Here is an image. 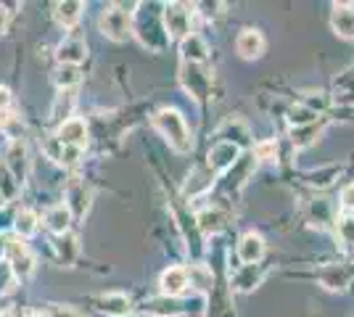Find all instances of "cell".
I'll return each mask as SVG.
<instances>
[{"label": "cell", "mask_w": 354, "mask_h": 317, "mask_svg": "<svg viewBox=\"0 0 354 317\" xmlns=\"http://www.w3.org/2000/svg\"><path fill=\"white\" fill-rule=\"evenodd\" d=\"M135 8H138L133 14L135 37L146 48H151V50H162V48L169 43V37H167V32H164L162 11H156L153 3H151V6H148V3H138Z\"/></svg>", "instance_id": "6da1fadb"}, {"label": "cell", "mask_w": 354, "mask_h": 317, "mask_svg": "<svg viewBox=\"0 0 354 317\" xmlns=\"http://www.w3.org/2000/svg\"><path fill=\"white\" fill-rule=\"evenodd\" d=\"M153 127L169 143V148L175 153H188L193 148L191 130H188V124H185L183 114L177 108H159L153 114Z\"/></svg>", "instance_id": "7a4b0ae2"}, {"label": "cell", "mask_w": 354, "mask_h": 317, "mask_svg": "<svg viewBox=\"0 0 354 317\" xmlns=\"http://www.w3.org/2000/svg\"><path fill=\"white\" fill-rule=\"evenodd\" d=\"M162 21L164 32L172 40H185L193 35V6L188 3H164L162 6Z\"/></svg>", "instance_id": "3957f363"}, {"label": "cell", "mask_w": 354, "mask_h": 317, "mask_svg": "<svg viewBox=\"0 0 354 317\" xmlns=\"http://www.w3.org/2000/svg\"><path fill=\"white\" fill-rule=\"evenodd\" d=\"M98 30L109 40L124 43L133 35V11H127V6H122V3L109 6V8H104L101 19H98Z\"/></svg>", "instance_id": "277c9868"}, {"label": "cell", "mask_w": 354, "mask_h": 317, "mask_svg": "<svg viewBox=\"0 0 354 317\" xmlns=\"http://www.w3.org/2000/svg\"><path fill=\"white\" fill-rule=\"evenodd\" d=\"M180 82H183L185 93H191L196 101H207L209 93H212V77L198 64H183L180 66Z\"/></svg>", "instance_id": "5b68a950"}, {"label": "cell", "mask_w": 354, "mask_h": 317, "mask_svg": "<svg viewBox=\"0 0 354 317\" xmlns=\"http://www.w3.org/2000/svg\"><path fill=\"white\" fill-rule=\"evenodd\" d=\"M64 198H66V201H64V206L72 211L74 220H82V217L90 211V198H93V193H90V188L85 185V180L72 177L69 185H66Z\"/></svg>", "instance_id": "8992f818"}, {"label": "cell", "mask_w": 354, "mask_h": 317, "mask_svg": "<svg viewBox=\"0 0 354 317\" xmlns=\"http://www.w3.org/2000/svg\"><path fill=\"white\" fill-rule=\"evenodd\" d=\"M95 304V309L98 312H104L109 317H127L133 312V302H130V296L127 294H122V291H109V294H101V296H95L93 299Z\"/></svg>", "instance_id": "52a82bcc"}, {"label": "cell", "mask_w": 354, "mask_h": 317, "mask_svg": "<svg viewBox=\"0 0 354 317\" xmlns=\"http://www.w3.org/2000/svg\"><path fill=\"white\" fill-rule=\"evenodd\" d=\"M56 140H59L61 146H69V148H85V143H88V124H85V119L72 117L64 124H59Z\"/></svg>", "instance_id": "ba28073f"}, {"label": "cell", "mask_w": 354, "mask_h": 317, "mask_svg": "<svg viewBox=\"0 0 354 317\" xmlns=\"http://www.w3.org/2000/svg\"><path fill=\"white\" fill-rule=\"evenodd\" d=\"M238 156H241V148H238L236 143H227V140H220L212 151H209V172H214V175H222V172H227L230 166L238 162Z\"/></svg>", "instance_id": "9c48e42d"}, {"label": "cell", "mask_w": 354, "mask_h": 317, "mask_svg": "<svg viewBox=\"0 0 354 317\" xmlns=\"http://www.w3.org/2000/svg\"><path fill=\"white\" fill-rule=\"evenodd\" d=\"M236 50H238V56L246 61L262 59V53H265V35L259 30H254V27L241 30V35H238V40H236Z\"/></svg>", "instance_id": "30bf717a"}, {"label": "cell", "mask_w": 354, "mask_h": 317, "mask_svg": "<svg viewBox=\"0 0 354 317\" xmlns=\"http://www.w3.org/2000/svg\"><path fill=\"white\" fill-rule=\"evenodd\" d=\"M159 288H162V296H183L188 288H191V278H188V270L185 267H167L159 278Z\"/></svg>", "instance_id": "8fae6325"}, {"label": "cell", "mask_w": 354, "mask_h": 317, "mask_svg": "<svg viewBox=\"0 0 354 317\" xmlns=\"http://www.w3.org/2000/svg\"><path fill=\"white\" fill-rule=\"evenodd\" d=\"M8 265H11L16 278H21V280H27L32 272H35V257L30 254L27 243L21 241L8 243Z\"/></svg>", "instance_id": "7c38bea8"}, {"label": "cell", "mask_w": 354, "mask_h": 317, "mask_svg": "<svg viewBox=\"0 0 354 317\" xmlns=\"http://www.w3.org/2000/svg\"><path fill=\"white\" fill-rule=\"evenodd\" d=\"M330 30L341 40H354V6L352 3H333L330 11Z\"/></svg>", "instance_id": "4fadbf2b"}, {"label": "cell", "mask_w": 354, "mask_h": 317, "mask_svg": "<svg viewBox=\"0 0 354 317\" xmlns=\"http://www.w3.org/2000/svg\"><path fill=\"white\" fill-rule=\"evenodd\" d=\"M265 238L259 233H243L241 236V241H238V259L243 265H259L262 257H265Z\"/></svg>", "instance_id": "5bb4252c"}, {"label": "cell", "mask_w": 354, "mask_h": 317, "mask_svg": "<svg viewBox=\"0 0 354 317\" xmlns=\"http://www.w3.org/2000/svg\"><path fill=\"white\" fill-rule=\"evenodd\" d=\"M88 59V43L77 40V37H66L59 48H56V61L61 66H80Z\"/></svg>", "instance_id": "9a60e30c"}, {"label": "cell", "mask_w": 354, "mask_h": 317, "mask_svg": "<svg viewBox=\"0 0 354 317\" xmlns=\"http://www.w3.org/2000/svg\"><path fill=\"white\" fill-rule=\"evenodd\" d=\"M265 275L267 272L262 270V265H241V267L233 272L230 283H233V288L241 291V294H249V291H254V288L265 280Z\"/></svg>", "instance_id": "2e32d148"}, {"label": "cell", "mask_w": 354, "mask_h": 317, "mask_svg": "<svg viewBox=\"0 0 354 317\" xmlns=\"http://www.w3.org/2000/svg\"><path fill=\"white\" fill-rule=\"evenodd\" d=\"M180 56H183V64H198V66H204L209 59L207 40L193 32L191 37H185V40L180 43Z\"/></svg>", "instance_id": "e0dca14e"}, {"label": "cell", "mask_w": 354, "mask_h": 317, "mask_svg": "<svg viewBox=\"0 0 354 317\" xmlns=\"http://www.w3.org/2000/svg\"><path fill=\"white\" fill-rule=\"evenodd\" d=\"M140 312L148 317H180L185 312V304L172 296H159V299H148Z\"/></svg>", "instance_id": "ac0fdd59"}, {"label": "cell", "mask_w": 354, "mask_h": 317, "mask_svg": "<svg viewBox=\"0 0 354 317\" xmlns=\"http://www.w3.org/2000/svg\"><path fill=\"white\" fill-rule=\"evenodd\" d=\"M85 14V3H80V0H64V3H56V21H59L64 30H72L80 24V19Z\"/></svg>", "instance_id": "d6986e66"}, {"label": "cell", "mask_w": 354, "mask_h": 317, "mask_svg": "<svg viewBox=\"0 0 354 317\" xmlns=\"http://www.w3.org/2000/svg\"><path fill=\"white\" fill-rule=\"evenodd\" d=\"M72 222H74L72 211L66 209L64 204H56V206H50V209L45 211V227L50 233H56V236H66Z\"/></svg>", "instance_id": "ffe728a7"}, {"label": "cell", "mask_w": 354, "mask_h": 317, "mask_svg": "<svg viewBox=\"0 0 354 317\" xmlns=\"http://www.w3.org/2000/svg\"><path fill=\"white\" fill-rule=\"evenodd\" d=\"M53 251H56V259L61 262V267H74V262L80 257V241L74 238L72 233L59 236L56 243H53Z\"/></svg>", "instance_id": "44dd1931"}, {"label": "cell", "mask_w": 354, "mask_h": 317, "mask_svg": "<svg viewBox=\"0 0 354 317\" xmlns=\"http://www.w3.org/2000/svg\"><path fill=\"white\" fill-rule=\"evenodd\" d=\"M74 106H77V95H74V90H59L56 101H53V106H50V119L59 122V124H64L66 119H72Z\"/></svg>", "instance_id": "7402d4cb"}, {"label": "cell", "mask_w": 354, "mask_h": 317, "mask_svg": "<svg viewBox=\"0 0 354 317\" xmlns=\"http://www.w3.org/2000/svg\"><path fill=\"white\" fill-rule=\"evenodd\" d=\"M317 280L325 288H330V291H344V288L349 286V275L339 265H325V267H320L317 270Z\"/></svg>", "instance_id": "603a6c76"}, {"label": "cell", "mask_w": 354, "mask_h": 317, "mask_svg": "<svg viewBox=\"0 0 354 317\" xmlns=\"http://www.w3.org/2000/svg\"><path fill=\"white\" fill-rule=\"evenodd\" d=\"M6 169L14 175V182H24V175H27V151L21 143H14L11 151L6 156Z\"/></svg>", "instance_id": "cb8c5ba5"}, {"label": "cell", "mask_w": 354, "mask_h": 317, "mask_svg": "<svg viewBox=\"0 0 354 317\" xmlns=\"http://www.w3.org/2000/svg\"><path fill=\"white\" fill-rule=\"evenodd\" d=\"M336 236L344 249H354V214L352 211H344L336 217Z\"/></svg>", "instance_id": "d4e9b609"}, {"label": "cell", "mask_w": 354, "mask_h": 317, "mask_svg": "<svg viewBox=\"0 0 354 317\" xmlns=\"http://www.w3.org/2000/svg\"><path fill=\"white\" fill-rule=\"evenodd\" d=\"M14 230L19 238H32L37 233V214L32 209H21L14 220Z\"/></svg>", "instance_id": "484cf974"}, {"label": "cell", "mask_w": 354, "mask_h": 317, "mask_svg": "<svg viewBox=\"0 0 354 317\" xmlns=\"http://www.w3.org/2000/svg\"><path fill=\"white\" fill-rule=\"evenodd\" d=\"M288 122H291V127L301 130V127L315 124V122H317V114H315L312 108H307L304 104H299V106H291V108H288Z\"/></svg>", "instance_id": "4316f807"}, {"label": "cell", "mask_w": 354, "mask_h": 317, "mask_svg": "<svg viewBox=\"0 0 354 317\" xmlns=\"http://www.w3.org/2000/svg\"><path fill=\"white\" fill-rule=\"evenodd\" d=\"M80 69L77 66H59V72L53 75V82L59 85V90H74V85L80 82Z\"/></svg>", "instance_id": "83f0119b"}, {"label": "cell", "mask_w": 354, "mask_h": 317, "mask_svg": "<svg viewBox=\"0 0 354 317\" xmlns=\"http://www.w3.org/2000/svg\"><path fill=\"white\" fill-rule=\"evenodd\" d=\"M16 278L14 270H11V265H8V259H0V296H6V294H11L16 288Z\"/></svg>", "instance_id": "f1b7e54d"}, {"label": "cell", "mask_w": 354, "mask_h": 317, "mask_svg": "<svg viewBox=\"0 0 354 317\" xmlns=\"http://www.w3.org/2000/svg\"><path fill=\"white\" fill-rule=\"evenodd\" d=\"M45 315L48 317H88L82 315L80 309H74V307H69V304H48V309H45Z\"/></svg>", "instance_id": "f546056e"}, {"label": "cell", "mask_w": 354, "mask_h": 317, "mask_svg": "<svg viewBox=\"0 0 354 317\" xmlns=\"http://www.w3.org/2000/svg\"><path fill=\"white\" fill-rule=\"evenodd\" d=\"M275 151H278L275 140H262V143H257V146H254V156H257V159H262V162L275 159Z\"/></svg>", "instance_id": "4dcf8cb0"}, {"label": "cell", "mask_w": 354, "mask_h": 317, "mask_svg": "<svg viewBox=\"0 0 354 317\" xmlns=\"http://www.w3.org/2000/svg\"><path fill=\"white\" fill-rule=\"evenodd\" d=\"M341 209L352 211V214H354V182H352V185H346V188L341 191Z\"/></svg>", "instance_id": "1f68e13d"}, {"label": "cell", "mask_w": 354, "mask_h": 317, "mask_svg": "<svg viewBox=\"0 0 354 317\" xmlns=\"http://www.w3.org/2000/svg\"><path fill=\"white\" fill-rule=\"evenodd\" d=\"M8 106H11V90L0 85V111H8Z\"/></svg>", "instance_id": "d6a6232c"}, {"label": "cell", "mask_w": 354, "mask_h": 317, "mask_svg": "<svg viewBox=\"0 0 354 317\" xmlns=\"http://www.w3.org/2000/svg\"><path fill=\"white\" fill-rule=\"evenodd\" d=\"M6 27H8V11L0 6V35L6 32Z\"/></svg>", "instance_id": "836d02e7"}, {"label": "cell", "mask_w": 354, "mask_h": 317, "mask_svg": "<svg viewBox=\"0 0 354 317\" xmlns=\"http://www.w3.org/2000/svg\"><path fill=\"white\" fill-rule=\"evenodd\" d=\"M8 122H11V117H8V111H0V130H3V127H6Z\"/></svg>", "instance_id": "e575fe53"}, {"label": "cell", "mask_w": 354, "mask_h": 317, "mask_svg": "<svg viewBox=\"0 0 354 317\" xmlns=\"http://www.w3.org/2000/svg\"><path fill=\"white\" fill-rule=\"evenodd\" d=\"M24 317H48V315H45V312H37V309H35V312H27Z\"/></svg>", "instance_id": "d590c367"}, {"label": "cell", "mask_w": 354, "mask_h": 317, "mask_svg": "<svg viewBox=\"0 0 354 317\" xmlns=\"http://www.w3.org/2000/svg\"><path fill=\"white\" fill-rule=\"evenodd\" d=\"M3 204H6V196H3V193H0V209H3Z\"/></svg>", "instance_id": "8d00e7d4"}]
</instances>
